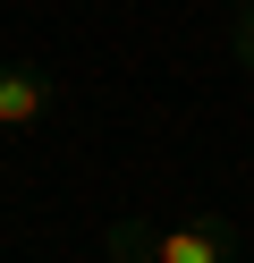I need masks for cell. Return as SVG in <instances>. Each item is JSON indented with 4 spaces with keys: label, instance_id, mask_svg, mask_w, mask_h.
<instances>
[{
    "label": "cell",
    "instance_id": "cell-5",
    "mask_svg": "<svg viewBox=\"0 0 254 263\" xmlns=\"http://www.w3.org/2000/svg\"><path fill=\"white\" fill-rule=\"evenodd\" d=\"M237 9H246V0H237Z\"/></svg>",
    "mask_w": 254,
    "mask_h": 263
},
{
    "label": "cell",
    "instance_id": "cell-3",
    "mask_svg": "<svg viewBox=\"0 0 254 263\" xmlns=\"http://www.w3.org/2000/svg\"><path fill=\"white\" fill-rule=\"evenodd\" d=\"M152 238H161L152 221H110V229H102V246H110L119 263H152Z\"/></svg>",
    "mask_w": 254,
    "mask_h": 263
},
{
    "label": "cell",
    "instance_id": "cell-1",
    "mask_svg": "<svg viewBox=\"0 0 254 263\" xmlns=\"http://www.w3.org/2000/svg\"><path fill=\"white\" fill-rule=\"evenodd\" d=\"M51 119V68L34 60H0V136H26Z\"/></svg>",
    "mask_w": 254,
    "mask_h": 263
},
{
    "label": "cell",
    "instance_id": "cell-2",
    "mask_svg": "<svg viewBox=\"0 0 254 263\" xmlns=\"http://www.w3.org/2000/svg\"><path fill=\"white\" fill-rule=\"evenodd\" d=\"M229 255H237V229L220 212H186L178 229L152 238V263H229Z\"/></svg>",
    "mask_w": 254,
    "mask_h": 263
},
{
    "label": "cell",
    "instance_id": "cell-4",
    "mask_svg": "<svg viewBox=\"0 0 254 263\" xmlns=\"http://www.w3.org/2000/svg\"><path fill=\"white\" fill-rule=\"evenodd\" d=\"M229 43H237V60H246V68H254V0H246V9H237V26H229Z\"/></svg>",
    "mask_w": 254,
    "mask_h": 263
}]
</instances>
